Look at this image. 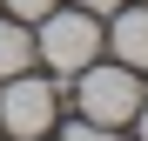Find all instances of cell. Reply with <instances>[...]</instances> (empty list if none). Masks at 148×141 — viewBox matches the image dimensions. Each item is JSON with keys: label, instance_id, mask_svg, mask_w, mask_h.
Wrapping results in <instances>:
<instances>
[{"label": "cell", "instance_id": "obj_6", "mask_svg": "<svg viewBox=\"0 0 148 141\" xmlns=\"http://www.w3.org/2000/svg\"><path fill=\"white\" fill-rule=\"evenodd\" d=\"M61 141H121L114 128H101V121H88V114H81V121H67V134Z\"/></svg>", "mask_w": 148, "mask_h": 141}, {"label": "cell", "instance_id": "obj_7", "mask_svg": "<svg viewBox=\"0 0 148 141\" xmlns=\"http://www.w3.org/2000/svg\"><path fill=\"white\" fill-rule=\"evenodd\" d=\"M7 7H14V20H40L47 7H54V0H7Z\"/></svg>", "mask_w": 148, "mask_h": 141}, {"label": "cell", "instance_id": "obj_8", "mask_svg": "<svg viewBox=\"0 0 148 141\" xmlns=\"http://www.w3.org/2000/svg\"><path fill=\"white\" fill-rule=\"evenodd\" d=\"M81 7H88L94 20H101V14H114V7H121V0H81Z\"/></svg>", "mask_w": 148, "mask_h": 141}, {"label": "cell", "instance_id": "obj_5", "mask_svg": "<svg viewBox=\"0 0 148 141\" xmlns=\"http://www.w3.org/2000/svg\"><path fill=\"white\" fill-rule=\"evenodd\" d=\"M27 61H34V34L20 27V20H0V81H7V74H20Z\"/></svg>", "mask_w": 148, "mask_h": 141}, {"label": "cell", "instance_id": "obj_2", "mask_svg": "<svg viewBox=\"0 0 148 141\" xmlns=\"http://www.w3.org/2000/svg\"><path fill=\"white\" fill-rule=\"evenodd\" d=\"M34 47H40V61L54 67V74H81V67L101 54V27H94V14H88V7H74V14H54V7H47Z\"/></svg>", "mask_w": 148, "mask_h": 141}, {"label": "cell", "instance_id": "obj_4", "mask_svg": "<svg viewBox=\"0 0 148 141\" xmlns=\"http://www.w3.org/2000/svg\"><path fill=\"white\" fill-rule=\"evenodd\" d=\"M114 54H121V67H148V7H128L114 20Z\"/></svg>", "mask_w": 148, "mask_h": 141}, {"label": "cell", "instance_id": "obj_9", "mask_svg": "<svg viewBox=\"0 0 148 141\" xmlns=\"http://www.w3.org/2000/svg\"><path fill=\"white\" fill-rule=\"evenodd\" d=\"M135 121H141V141H148V108H135Z\"/></svg>", "mask_w": 148, "mask_h": 141}, {"label": "cell", "instance_id": "obj_1", "mask_svg": "<svg viewBox=\"0 0 148 141\" xmlns=\"http://www.w3.org/2000/svg\"><path fill=\"white\" fill-rule=\"evenodd\" d=\"M61 94H74V81H40V74H7V87H0V128H14L20 141H40L47 128H54V101Z\"/></svg>", "mask_w": 148, "mask_h": 141}, {"label": "cell", "instance_id": "obj_3", "mask_svg": "<svg viewBox=\"0 0 148 141\" xmlns=\"http://www.w3.org/2000/svg\"><path fill=\"white\" fill-rule=\"evenodd\" d=\"M135 108H141V87H135V67H81V114L88 121H101V128H121V121H135Z\"/></svg>", "mask_w": 148, "mask_h": 141}]
</instances>
